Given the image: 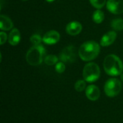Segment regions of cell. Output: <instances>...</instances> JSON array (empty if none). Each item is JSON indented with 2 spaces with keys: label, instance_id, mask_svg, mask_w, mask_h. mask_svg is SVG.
I'll return each mask as SVG.
<instances>
[{
  "label": "cell",
  "instance_id": "ffe728a7",
  "mask_svg": "<svg viewBox=\"0 0 123 123\" xmlns=\"http://www.w3.org/2000/svg\"><path fill=\"white\" fill-rule=\"evenodd\" d=\"M55 71L56 72H58V74H62L65 71V69H66V66L65 64L63 63V62H58L55 64Z\"/></svg>",
  "mask_w": 123,
  "mask_h": 123
},
{
  "label": "cell",
  "instance_id": "ac0fdd59",
  "mask_svg": "<svg viewBox=\"0 0 123 123\" xmlns=\"http://www.w3.org/2000/svg\"><path fill=\"white\" fill-rule=\"evenodd\" d=\"M89 1L92 5L98 9L102 8L106 4V0H89Z\"/></svg>",
  "mask_w": 123,
  "mask_h": 123
},
{
  "label": "cell",
  "instance_id": "44dd1931",
  "mask_svg": "<svg viewBox=\"0 0 123 123\" xmlns=\"http://www.w3.org/2000/svg\"><path fill=\"white\" fill-rule=\"evenodd\" d=\"M7 39V35L5 32H0V44L3 45Z\"/></svg>",
  "mask_w": 123,
  "mask_h": 123
},
{
  "label": "cell",
  "instance_id": "7c38bea8",
  "mask_svg": "<svg viewBox=\"0 0 123 123\" xmlns=\"http://www.w3.org/2000/svg\"><path fill=\"white\" fill-rule=\"evenodd\" d=\"M13 27L12 21L5 15L0 16V28L1 30H10Z\"/></svg>",
  "mask_w": 123,
  "mask_h": 123
},
{
  "label": "cell",
  "instance_id": "e0dca14e",
  "mask_svg": "<svg viewBox=\"0 0 123 123\" xmlns=\"http://www.w3.org/2000/svg\"><path fill=\"white\" fill-rule=\"evenodd\" d=\"M74 88L79 92H83L86 89V81H85V80H79V81H77L76 82L75 85H74Z\"/></svg>",
  "mask_w": 123,
  "mask_h": 123
},
{
  "label": "cell",
  "instance_id": "277c9868",
  "mask_svg": "<svg viewBox=\"0 0 123 123\" xmlns=\"http://www.w3.org/2000/svg\"><path fill=\"white\" fill-rule=\"evenodd\" d=\"M83 76L87 82H94L100 76V68L95 63H89L83 70Z\"/></svg>",
  "mask_w": 123,
  "mask_h": 123
},
{
  "label": "cell",
  "instance_id": "cb8c5ba5",
  "mask_svg": "<svg viewBox=\"0 0 123 123\" xmlns=\"http://www.w3.org/2000/svg\"><path fill=\"white\" fill-rule=\"evenodd\" d=\"M23 1H27V0H23Z\"/></svg>",
  "mask_w": 123,
  "mask_h": 123
},
{
  "label": "cell",
  "instance_id": "8fae6325",
  "mask_svg": "<svg viewBox=\"0 0 123 123\" xmlns=\"http://www.w3.org/2000/svg\"><path fill=\"white\" fill-rule=\"evenodd\" d=\"M66 30L68 34L71 35H77L81 32L82 25H81V23L76 21L71 22L67 25Z\"/></svg>",
  "mask_w": 123,
  "mask_h": 123
},
{
  "label": "cell",
  "instance_id": "6da1fadb",
  "mask_svg": "<svg viewBox=\"0 0 123 123\" xmlns=\"http://www.w3.org/2000/svg\"><path fill=\"white\" fill-rule=\"evenodd\" d=\"M103 66L105 72L112 76H117L123 73V61L114 54L109 55L105 58Z\"/></svg>",
  "mask_w": 123,
  "mask_h": 123
},
{
  "label": "cell",
  "instance_id": "30bf717a",
  "mask_svg": "<svg viewBox=\"0 0 123 123\" xmlns=\"http://www.w3.org/2000/svg\"><path fill=\"white\" fill-rule=\"evenodd\" d=\"M117 33L115 31H110L103 35L100 40V44L102 46L107 47L112 45L116 40Z\"/></svg>",
  "mask_w": 123,
  "mask_h": 123
},
{
  "label": "cell",
  "instance_id": "2e32d148",
  "mask_svg": "<svg viewBox=\"0 0 123 123\" xmlns=\"http://www.w3.org/2000/svg\"><path fill=\"white\" fill-rule=\"evenodd\" d=\"M58 60V57L56 55H48L45 57L44 61L47 65L53 66V65L57 63Z\"/></svg>",
  "mask_w": 123,
  "mask_h": 123
},
{
  "label": "cell",
  "instance_id": "3957f363",
  "mask_svg": "<svg viewBox=\"0 0 123 123\" xmlns=\"http://www.w3.org/2000/svg\"><path fill=\"white\" fill-rule=\"evenodd\" d=\"M45 53L46 50L43 45H33L27 53V62L31 66H38L42 63Z\"/></svg>",
  "mask_w": 123,
  "mask_h": 123
},
{
  "label": "cell",
  "instance_id": "d6986e66",
  "mask_svg": "<svg viewBox=\"0 0 123 123\" xmlns=\"http://www.w3.org/2000/svg\"><path fill=\"white\" fill-rule=\"evenodd\" d=\"M42 40H43L42 37L37 34H34L30 37V41L33 45H39L42 42Z\"/></svg>",
  "mask_w": 123,
  "mask_h": 123
},
{
  "label": "cell",
  "instance_id": "52a82bcc",
  "mask_svg": "<svg viewBox=\"0 0 123 123\" xmlns=\"http://www.w3.org/2000/svg\"><path fill=\"white\" fill-rule=\"evenodd\" d=\"M107 8L112 14H121L123 12V0H108Z\"/></svg>",
  "mask_w": 123,
  "mask_h": 123
},
{
  "label": "cell",
  "instance_id": "ba28073f",
  "mask_svg": "<svg viewBox=\"0 0 123 123\" xmlns=\"http://www.w3.org/2000/svg\"><path fill=\"white\" fill-rule=\"evenodd\" d=\"M60 34L55 30H50L46 32L43 37V41L45 44L48 45H52L58 43L60 40Z\"/></svg>",
  "mask_w": 123,
  "mask_h": 123
},
{
  "label": "cell",
  "instance_id": "5bb4252c",
  "mask_svg": "<svg viewBox=\"0 0 123 123\" xmlns=\"http://www.w3.org/2000/svg\"><path fill=\"white\" fill-rule=\"evenodd\" d=\"M111 26L115 30H117V31L123 30V19H120V18H117V19H113L111 22Z\"/></svg>",
  "mask_w": 123,
  "mask_h": 123
},
{
  "label": "cell",
  "instance_id": "5b68a950",
  "mask_svg": "<svg viewBox=\"0 0 123 123\" xmlns=\"http://www.w3.org/2000/svg\"><path fill=\"white\" fill-rule=\"evenodd\" d=\"M105 92L107 97H115L117 96L122 89L121 81L115 78L110 79L105 84Z\"/></svg>",
  "mask_w": 123,
  "mask_h": 123
},
{
  "label": "cell",
  "instance_id": "9a60e30c",
  "mask_svg": "<svg viewBox=\"0 0 123 123\" xmlns=\"http://www.w3.org/2000/svg\"><path fill=\"white\" fill-rule=\"evenodd\" d=\"M92 17H93V20L94 21V22L97 24H100L101 22H102V21L105 19V14L101 10L98 9L94 12Z\"/></svg>",
  "mask_w": 123,
  "mask_h": 123
},
{
  "label": "cell",
  "instance_id": "603a6c76",
  "mask_svg": "<svg viewBox=\"0 0 123 123\" xmlns=\"http://www.w3.org/2000/svg\"><path fill=\"white\" fill-rule=\"evenodd\" d=\"M47 1H48V2H52V1H53L54 0H46Z\"/></svg>",
  "mask_w": 123,
  "mask_h": 123
},
{
  "label": "cell",
  "instance_id": "9c48e42d",
  "mask_svg": "<svg viewBox=\"0 0 123 123\" xmlns=\"http://www.w3.org/2000/svg\"><path fill=\"white\" fill-rule=\"evenodd\" d=\"M86 96L91 101H96L100 97L99 89L95 85H89L86 89Z\"/></svg>",
  "mask_w": 123,
  "mask_h": 123
},
{
  "label": "cell",
  "instance_id": "8992f818",
  "mask_svg": "<svg viewBox=\"0 0 123 123\" xmlns=\"http://www.w3.org/2000/svg\"><path fill=\"white\" fill-rule=\"evenodd\" d=\"M77 57L76 49L73 45L66 47L60 53V60L63 63H73Z\"/></svg>",
  "mask_w": 123,
  "mask_h": 123
},
{
  "label": "cell",
  "instance_id": "7402d4cb",
  "mask_svg": "<svg viewBox=\"0 0 123 123\" xmlns=\"http://www.w3.org/2000/svg\"><path fill=\"white\" fill-rule=\"evenodd\" d=\"M120 79H121L122 81H123V74H121V75H120Z\"/></svg>",
  "mask_w": 123,
  "mask_h": 123
},
{
  "label": "cell",
  "instance_id": "7a4b0ae2",
  "mask_svg": "<svg viewBox=\"0 0 123 123\" xmlns=\"http://www.w3.org/2000/svg\"><path fill=\"white\" fill-rule=\"evenodd\" d=\"M100 51V47L95 41H87L84 43L79 49V55L84 61H90L95 59Z\"/></svg>",
  "mask_w": 123,
  "mask_h": 123
},
{
  "label": "cell",
  "instance_id": "4fadbf2b",
  "mask_svg": "<svg viewBox=\"0 0 123 123\" xmlns=\"http://www.w3.org/2000/svg\"><path fill=\"white\" fill-rule=\"evenodd\" d=\"M21 40L20 32L17 29H13L9 35V43L10 45L15 46L17 45Z\"/></svg>",
  "mask_w": 123,
  "mask_h": 123
}]
</instances>
